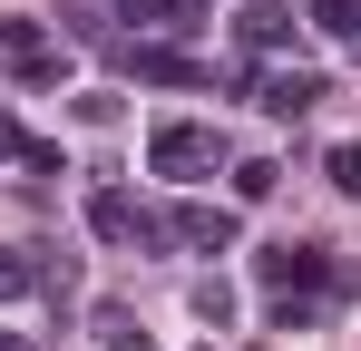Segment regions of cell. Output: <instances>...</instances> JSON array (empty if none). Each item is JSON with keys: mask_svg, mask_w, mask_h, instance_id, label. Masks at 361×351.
Segmentation results:
<instances>
[{"mask_svg": "<svg viewBox=\"0 0 361 351\" xmlns=\"http://www.w3.org/2000/svg\"><path fill=\"white\" fill-rule=\"evenodd\" d=\"M254 283L264 292H352V264H332L322 244H264L254 254Z\"/></svg>", "mask_w": 361, "mask_h": 351, "instance_id": "cell-1", "label": "cell"}, {"mask_svg": "<svg viewBox=\"0 0 361 351\" xmlns=\"http://www.w3.org/2000/svg\"><path fill=\"white\" fill-rule=\"evenodd\" d=\"M215 156H225V137H215V127H195V117H166V127L147 137V166H157V176H176V185H195Z\"/></svg>", "mask_w": 361, "mask_h": 351, "instance_id": "cell-2", "label": "cell"}, {"mask_svg": "<svg viewBox=\"0 0 361 351\" xmlns=\"http://www.w3.org/2000/svg\"><path fill=\"white\" fill-rule=\"evenodd\" d=\"M88 234H98V244H137V254H147V244H166V215H147L127 185H98V195H88Z\"/></svg>", "mask_w": 361, "mask_h": 351, "instance_id": "cell-3", "label": "cell"}, {"mask_svg": "<svg viewBox=\"0 0 361 351\" xmlns=\"http://www.w3.org/2000/svg\"><path fill=\"white\" fill-rule=\"evenodd\" d=\"M235 205H176V215H166V244H185V254H225V244H235Z\"/></svg>", "mask_w": 361, "mask_h": 351, "instance_id": "cell-4", "label": "cell"}, {"mask_svg": "<svg viewBox=\"0 0 361 351\" xmlns=\"http://www.w3.org/2000/svg\"><path fill=\"white\" fill-rule=\"evenodd\" d=\"M332 88H322V68H274V78H254V108L264 117H302V108H322Z\"/></svg>", "mask_w": 361, "mask_h": 351, "instance_id": "cell-5", "label": "cell"}, {"mask_svg": "<svg viewBox=\"0 0 361 351\" xmlns=\"http://www.w3.org/2000/svg\"><path fill=\"white\" fill-rule=\"evenodd\" d=\"M0 49H10V68H20L30 88H49V78H59V49H49V30H39V20H0Z\"/></svg>", "mask_w": 361, "mask_h": 351, "instance_id": "cell-6", "label": "cell"}, {"mask_svg": "<svg viewBox=\"0 0 361 351\" xmlns=\"http://www.w3.org/2000/svg\"><path fill=\"white\" fill-rule=\"evenodd\" d=\"M118 68H137L147 88H195V78H205V68H195L185 49H157V39H137V49H118Z\"/></svg>", "mask_w": 361, "mask_h": 351, "instance_id": "cell-7", "label": "cell"}, {"mask_svg": "<svg viewBox=\"0 0 361 351\" xmlns=\"http://www.w3.org/2000/svg\"><path fill=\"white\" fill-rule=\"evenodd\" d=\"M118 20H137L147 39H185L205 20V0H118Z\"/></svg>", "mask_w": 361, "mask_h": 351, "instance_id": "cell-8", "label": "cell"}, {"mask_svg": "<svg viewBox=\"0 0 361 351\" xmlns=\"http://www.w3.org/2000/svg\"><path fill=\"white\" fill-rule=\"evenodd\" d=\"M235 39H244V49H293V10H283V0H244Z\"/></svg>", "mask_w": 361, "mask_h": 351, "instance_id": "cell-9", "label": "cell"}, {"mask_svg": "<svg viewBox=\"0 0 361 351\" xmlns=\"http://www.w3.org/2000/svg\"><path fill=\"white\" fill-rule=\"evenodd\" d=\"M98 342H108V351H157V342H147V322H137L127 302H98Z\"/></svg>", "mask_w": 361, "mask_h": 351, "instance_id": "cell-10", "label": "cell"}, {"mask_svg": "<svg viewBox=\"0 0 361 351\" xmlns=\"http://www.w3.org/2000/svg\"><path fill=\"white\" fill-rule=\"evenodd\" d=\"M39 283H49V273H39L20 244H0V302H20V292H39Z\"/></svg>", "mask_w": 361, "mask_h": 351, "instance_id": "cell-11", "label": "cell"}, {"mask_svg": "<svg viewBox=\"0 0 361 351\" xmlns=\"http://www.w3.org/2000/svg\"><path fill=\"white\" fill-rule=\"evenodd\" d=\"M312 30L322 39H361V0H312Z\"/></svg>", "mask_w": 361, "mask_h": 351, "instance_id": "cell-12", "label": "cell"}, {"mask_svg": "<svg viewBox=\"0 0 361 351\" xmlns=\"http://www.w3.org/2000/svg\"><path fill=\"white\" fill-rule=\"evenodd\" d=\"M274 185H283V166H274V156H244V166H235V195H244V205H264Z\"/></svg>", "mask_w": 361, "mask_h": 351, "instance_id": "cell-13", "label": "cell"}, {"mask_svg": "<svg viewBox=\"0 0 361 351\" xmlns=\"http://www.w3.org/2000/svg\"><path fill=\"white\" fill-rule=\"evenodd\" d=\"M59 20H68V39H88V49H108V10H98V0H68Z\"/></svg>", "mask_w": 361, "mask_h": 351, "instance_id": "cell-14", "label": "cell"}, {"mask_svg": "<svg viewBox=\"0 0 361 351\" xmlns=\"http://www.w3.org/2000/svg\"><path fill=\"white\" fill-rule=\"evenodd\" d=\"M185 302H195V322H225V312H235V283H215V273H205Z\"/></svg>", "mask_w": 361, "mask_h": 351, "instance_id": "cell-15", "label": "cell"}, {"mask_svg": "<svg viewBox=\"0 0 361 351\" xmlns=\"http://www.w3.org/2000/svg\"><path fill=\"white\" fill-rule=\"evenodd\" d=\"M332 185H342V195L361 205V147H332Z\"/></svg>", "mask_w": 361, "mask_h": 351, "instance_id": "cell-16", "label": "cell"}, {"mask_svg": "<svg viewBox=\"0 0 361 351\" xmlns=\"http://www.w3.org/2000/svg\"><path fill=\"white\" fill-rule=\"evenodd\" d=\"M20 147H30V137H20V117L0 108V156H20Z\"/></svg>", "mask_w": 361, "mask_h": 351, "instance_id": "cell-17", "label": "cell"}, {"mask_svg": "<svg viewBox=\"0 0 361 351\" xmlns=\"http://www.w3.org/2000/svg\"><path fill=\"white\" fill-rule=\"evenodd\" d=\"M0 351H39V332H0Z\"/></svg>", "mask_w": 361, "mask_h": 351, "instance_id": "cell-18", "label": "cell"}, {"mask_svg": "<svg viewBox=\"0 0 361 351\" xmlns=\"http://www.w3.org/2000/svg\"><path fill=\"white\" fill-rule=\"evenodd\" d=\"M352 49H361V39H352Z\"/></svg>", "mask_w": 361, "mask_h": 351, "instance_id": "cell-19", "label": "cell"}]
</instances>
